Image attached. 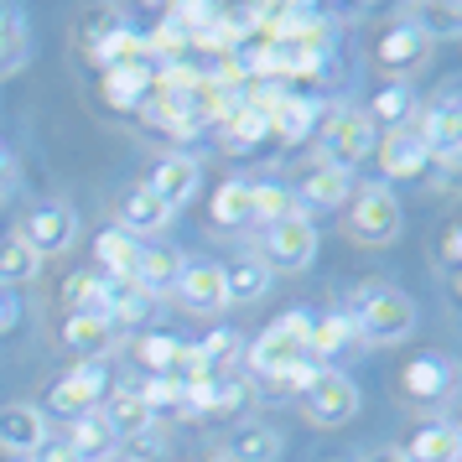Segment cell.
<instances>
[{
  "instance_id": "cell-39",
  "label": "cell",
  "mask_w": 462,
  "mask_h": 462,
  "mask_svg": "<svg viewBox=\"0 0 462 462\" xmlns=\"http://www.w3.org/2000/svg\"><path fill=\"white\" fill-rule=\"evenodd\" d=\"M192 348H198V358H203V364H208L213 374H218L224 364H234V358H239V333L218 328V333H208L203 343H192Z\"/></svg>"
},
{
  "instance_id": "cell-48",
  "label": "cell",
  "mask_w": 462,
  "mask_h": 462,
  "mask_svg": "<svg viewBox=\"0 0 462 462\" xmlns=\"http://www.w3.org/2000/svg\"><path fill=\"white\" fill-rule=\"evenodd\" d=\"M109 462H146V457H109Z\"/></svg>"
},
{
  "instance_id": "cell-27",
  "label": "cell",
  "mask_w": 462,
  "mask_h": 462,
  "mask_svg": "<svg viewBox=\"0 0 462 462\" xmlns=\"http://www.w3.org/2000/svg\"><path fill=\"white\" fill-rule=\"evenodd\" d=\"M115 431H109V420L99 411H88V416L73 420V431H68V447L79 452V462H109L115 457Z\"/></svg>"
},
{
  "instance_id": "cell-16",
  "label": "cell",
  "mask_w": 462,
  "mask_h": 462,
  "mask_svg": "<svg viewBox=\"0 0 462 462\" xmlns=\"http://www.w3.org/2000/svg\"><path fill=\"white\" fill-rule=\"evenodd\" d=\"M156 312V296L141 291L130 275H105V317L109 328L120 333V328H135V322H146Z\"/></svg>"
},
{
  "instance_id": "cell-4",
  "label": "cell",
  "mask_w": 462,
  "mask_h": 462,
  "mask_svg": "<svg viewBox=\"0 0 462 462\" xmlns=\"http://www.w3.org/2000/svg\"><path fill=\"white\" fill-rule=\"evenodd\" d=\"M400 229H405V208L390 188H358L354 208H348V234L358 245H395Z\"/></svg>"
},
{
  "instance_id": "cell-29",
  "label": "cell",
  "mask_w": 462,
  "mask_h": 462,
  "mask_svg": "<svg viewBox=\"0 0 462 462\" xmlns=\"http://www.w3.org/2000/svg\"><path fill=\"white\" fill-rule=\"evenodd\" d=\"M213 224H224V229H239V224H254V192L245 177H229L224 188L213 192V208H208Z\"/></svg>"
},
{
  "instance_id": "cell-19",
  "label": "cell",
  "mask_w": 462,
  "mask_h": 462,
  "mask_svg": "<svg viewBox=\"0 0 462 462\" xmlns=\"http://www.w3.org/2000/svg\"><path fill=\"white\" fill-rule=\"evenodd\" d=\"M182 265H188V260H182L177 250H167V245H141V254H135V271H130V281H135L141 291L162 296V291H171V286H177Z\"/></svg>"
},
{
  "instance_id": "cell-41",
  "label": "cell",
  "mask_w": 462,
  "mask_h": 462,
  "mask_svg": "<svg viewBox=\"0 0 462 462\" xmlns=\"http://www.w3.org/2000/svg\"><path fill=\"white\" fill-rule=\"evenodd\" d=\"M317 374V364L307 358V364H296V369H286V374H275V379H265V395L271 400H286L291 390H307V379Z\"/></svg>"
},
{
  "instance_id": "cell-6",
  "label": "cell",
  "mask_w": 462,
  "mask_h": 462,
  "mask_svg": "<svg viewBox=\"0 0 462 462\" xmlns=\"http://www.w3.org/2000/svg\"><path fill=\"white\" fill-rule=\"evenodd\" d=\"M105 395H109L105 364H79V369H68V374L47 390V411H52V416L79 420V416H88V411H99Z\"/></svg>"
},
{
  "instance_id": "cell-34",
  "label": "cell",
  "mask_w": 462,
  "mask_h": 462,
  "mask_svg": "<svg viewBox=\"0 0 462 462\" xmlns=\"http://www.w3.org/2000/svg\"><path fill=\"white\" fill-rule=\"evenodd\" d=\"M135 254H141V245H135L130 234H120V229H105L99 239H94V260L105 265L99 275H130L135 271Z\"/></svg>"
},
{
  "instance_id": "cell-12",
  "label": "cell",
  "mask_w": 462,
  "mask_h": 462,
  "mask_svg": "<svg viewBox=\"0 0 462 462\" xmlns=\"http://www.w3.org/2000/svg\"><path fill=\"white\" fill-rule=\"evenodd\" d=\"M42 441H47L42 405H26V400H16V405H0V447H5L11 457H32Z\"/></svg>"
},
{
  "instance_id": "cell-44",
  "label": "cell",
  "mask_w": 462,
  "mask_h": 462,
  "mask_svg": "<svg viewBox=\"0 0 462 462\" xmlns=\"http://www.w3.org/2000/svg\"><path fill=\"white\" fill-rule=\"evenodd\" d=\"M16 317H22V307H16V296H11L5 286H0V333H11V328H16Z\"/></svg>"
},
{
  "instance_id": "cell-46",
  "label": "cell",
  "mask_w": 462,
  "mask_h": 462,
  "mask_svg": "<svg viewBox=\"0 0 462 462\" xmlns=\"http://www.w3.org/2000/svg\"><path fill=\"white\" fill-rule=\"evenodd\" d=\"M11 188H16V162L0 151V192H11Z\"/></svg>"
},
{
  "instance_id": "cell-23",
  "label": "cell",
  "mask_w": 462,
  "mask_h": 462,
  "mask_svg": "<svg viewBox=\"0 0 462 462\" xmlns=\"http://www.w3.org/2000/svg\"><path fill=\"white\" fill-rule=\"evenodd\" d=\"M405 457L411 462H457L462 457V431L452 420H431V426H420L416 437H411Z\"/></svg>"
},
{
  "instance_id": "cell-8",
  "label": "cell",
  "mask_w": 462,
  "mask_h": 462,
  "mask_svg": "<svg viewBox=\"0 0 462 462\" xmlns=\"http://www.w3.org/2000/svg\"><path fill=\"white\" fill-rule=\"evenodd\" d=\"M317 260V224L312 218H301V213H291V218H281V224H271V234H265V265L271 271H307Z\"/></svg>"
},
{
  "instance_id": "cell-25",
  "label": "cell",
  "mask_w": 462,
  "mask_h": 462,
  "mask_svg": "<svg viewBox=\"0 0 462 462\" xmlns=\"http://www.w3.org/2000/svg\"><path fill=\"white\" fill-rule=\"evenodd\" d=\"M151 94V63H120L105 68V99L115 109H141Z\"/></svg>"
},
{
  "instance_id": "cell-3",
  "label": "cell",
  "mask_w": 462,
  "mask_h": 462,
  "mask_svg": "<svg viewBox=\"0 0 462 462\" xmlns=\"http://www.w3.org/2000/svg\"><path fill=\"white\" fill-rule=\"evenodd\" d=\"M374 146H379V130L364 109H333L328 115V125H322V167L354 171Z\"/></svg>"
},
{
  "instance_id": "cell-17",
  "label": "cell",
  "mask_w": 462,
  "mask_h": 462,
  "mask_svg": "<svg viewBox=\"0 0 462 462\" xmlns=\"http://www.w3.org/2000/svg\"><path fill=\"white\" fill-rule=\"evenodd\" d=\"M426 52H431V42H426L411 22L390 26V32L379 37V68H390V73H395V84L405 79V73H416V68L426 63Z\"/></svg>"
},
{
  "instance_id": "cell-36",
  "label": "cell",
  "mask_w": 462,
  "mask_h": 462,
  "mask_svg": "<svg viewBox=\"0 0 462 462\" xmlns=\"http://www.w3.org/2000/svg\"><path fill=\"white\" fill-rule=\"evenodd\" d=\"M135 390H141V400H146L151 405V416H182V411H188V400H182V384H177V379L171 374H151V384H135Z\"/></svg>"
},
{
  "instance_id": "cell-40",
  "label": "cell",
  "mask_w": 462,
  "mask_h": 462,
  "mask_svg": "<svg viewBox=\"0 0 462 462\" xmlns=\"http://www.w3.org/2000/svg\"><path fill=\"white\" fill-rule=\"evenodd\" d=\"M411 26H416L426 42H431V37H457V32H462V11H457V5H426V11H420V22H411Z\"/></svg>"
},
{
  "instance_id": "cell-30",
  "label": "cell",
  "mask_w": 462,
  "mask_h": 462,
  "mask_svg": "<svg viewBox=\"0 0 462 462\" xmlns=\"http://www.w3.org/2000/svg\"><path fill=\"white\" fill-rule=\"evenodd\" d=\"M354 343H358L354 317L333 312V317H322V322H312V333H307V358H333V354H343V348H354Z\"/></svg>"
},
{
  "instance_id": "cell-33",
  "label": "cell",
  "mask_w": 462,
  "mask_h": 462,
  "mask_svg": "<svg viewBox=\"0 0 462 462\" xmlns=\"http://www.w3.org/2000/svg\"><path fill=\"white\" fill-rule=\"evenodd\" d=\"M369 120H374V130H395V125H411L416 120V94H411V84H384L379 88L374 109H364Z\"/></svg>"
},
{
  "instance_id": "cell-2",
  "label": "cell",
  "mask_w": 462,
  "mask_h": 462,
  "mask_svg": "<svg viewBox=\"0 0 462 462\" xmlns=\"http://www.w3.org/2000/svg\"><path fill=\"white\" fill-rule=\"evenodd\" d=\"M307 333H312V317L286 312L281 322H271V328L245 348V364H250L260 379L286 374V369H296V364H307Z\"/></svg>"
},
{
  "instance_id": "cell-43",
  "label": "cell",
  "mask_w": 462,
  "mask_h": 462,
  "mask_svg": "<svg viewBox=\"0 0 462 462\" xmlns=\"http://www.w3.org/2000/svg\"><path fill=\"white\" fill-rule=\"evenodd\" d=\"M462 260V224H447L441 234V265H457Z\"/></svg>"
},
{
  "instance_id": "cell-5",
  "label": "cell",
  "mask_w": 462,
  "mask_h": 462,
  "mask_svg": "<svg viewBox=\"0 0 462 462\" xmlns=\"http://www.w3.org/2000/svg\"><path fill=\"white\" fill-rule=\"evenodd\" d=\"M301 411L317 426H348L358 416V384L343 369H317L301 390Z\"/></svg>"
},
{
  "instance_id": "cell-7",
  "label": "cell",
  "mask_w": 462,
  "mask_h": 462,
  "mask_svg": "<svg viewBox=\"0 0 462 462\" xmlns=\"http://www.w3.org/2000/svg\"><path fill=\"white\" fill-rule=\"evenodd\" d=\"M73 239H79V213L68 208V203H37V208L26 213L22 245L37 254V260L73 250Z\"/></svg>"
},
{
  "instance_id": "cell-47",
  "label": "cell",
  "mask_w": 462,
  "mask_h": 462,
  "mask_svg": "<svg viewBox=\"0 0 462 462\" xmlns=\"http://www.w3.org/2000/svg\"><path fill=\"white\" fill-rule=\"evenodd\" d=\"M192 462H224V457H218V452H203V457H192Z\"/></svg>"
},
{
  "instance_id": "cell-28",
  "label": "cell",
  "mask_w": 462,
  "mask_h": 462,
  "mask_svg": "<svg viewBox=\"0 0 462 462\" xmlns=\"http://www.w3.org/2000/svg\"><path fill=\"white\" fill-rule=\"evenodd\" d=\"M400 390L411 400H441L452 390V364L447 358H411L400 374Z\"/></svg>"
},
{
  "instance_id": "cell-42",
  "label": "cell",
  "mask_w": 462,
  "mask_h": 462,
  "mask_svg": "<svg viewBox=\"0 0 462 462\" xmlns=\"http://www.w3.org/2000/svg\"><path fill=\"white\" fill-rule=\"evenodd\" d=\"M32 457H37V462H79V452L68 447V437H58V441H42Z\"/></svg>"
},
{
  "instance_id": "cell-20",
  "label": "cell",
  "mask_w": 462,
  "mask_h": 462,
  "mask_svg": "<svg viewBox=\"0 0 462 462\" xmlns=\"http://www.w3.org/2000/svg\"><path fill=\"white\" fill-rule=\"evenodd\" d=\"M265 125H271V135L275 141H307L312 135V125H317V99H301L296 88H286V99L265 115Z\"/></svg>"
},
{
  "instance_id": "cell-26",
  "label": "cell",
  "mask_w": 462,
  "mask_h": 462,
  "mask_svg": "<svg viewBox=\"0 0 462 462\" xmlns=\"http://www.w3.org/2000/svg\"><path fill=\"white\" fill-rule=\"evenodd\" d=\"M88 58L105 63V68L146 63V42H141V32H130V26H105L99 37H88Z\"/></svg>"
},
{
  "instance_id": "cell-45",
  "label": "cell",
  "mask_w": 462,
  "mask_h": 462,
  "mask_svg": "<svg viewBox=\"0 0 462 462\" xmlns=\"http://www.w3.org/2000/svg\"><path fill=\"white\" fill-rule=\"evenodd\" d=\"M364 462H411V457H405V447H374Z\"/></svg>"
},
{
  "instance_id": "cell-13",
  "label": "cell",
  "mask_w": 462,
  "mask_h": 462,
  "mask_svg": "<svg viewBox=\"0 0 462 462\" xmlns=\"http://www.w3.org/2000/svg\"><path fill=\"white\" fill-rule=\"evenodd\" d=\"M177 296H182V307L198 312V317L229 307V301H224V265H213V260H192V265H182V275H177Z\"/></svg>"
},
{
  "instance_id": "cell-21",
  "label": "cell",
  "mask_w": 462,
  "mask_h": 462,
  "mask_svg": "<svg viewBox=\"0 0 462 462\" xmlns=\"http://www.w3.org/2000/svg\"><path fill=\"white\" fill-rule=\"evenodd\" d=\"M265 291H271V265H265V260L245 254V260L224 265V301H234V307H250V301H260Z\"/></svg>"
},
{
  "instance_id": "cell-35",
  "label": "cell",
  "mask_w": 462,
  "mask_h": 462,
  "mask_svg": "<svg viewBox=\"0 0 462 462\" xmlns=\"http://www.w3.org/2000/svg\"><path fill=\"white\" fill-rule=\"evenodd\" d=\"M250 192H254V224H281V218L296 213L291 192L281 188V182H250Z\"/></svg>"
},
{
  "instance_id": "cell-15",
  "label": "cell",
  "mask_w": 462,
  "mask_h": 462,
  "mask_svg": "<svg viewBox=\"0 0 462 462\" xmlns=\"http://www.w3.org/2000/svg\"><path fill=\"white\" fill-rule=\"evenodd\" d=\"M99 416L109 420V431H115V437H130V441H141L146 431H156V416H151V405L141 400V390H135V384H125V390H109L105 405H99Z\"/></svg>"
},
{
  "instance_id": "cell-37",
  "label": "cell",
  "mask_w": 462,
  "mask_h": 462,
  "mask_svg": "<svg viewBox=\"0 0 462 462\" xmlns=\"http://www.w3.org/2000/svg\"><path fill=\"white\" fill-rule=\"evenodd\" d=\"M141 364H146L151 374H171V364L182 358V337H171V333H151V337H141Z\"/></svg>"
},
{
  "instance_id": "cell-32",
  "label": "cell",
  "mask_w": 462,
  "mask_h": 462,
  "mask_svg": "<svg viewBox=\"0 0 462 462\" xmlns=\"http://www.w3.org/2000/svg\"><path fill=\"white\" fill-rule=\"evenodd\" d=\"M218 135H224V151H234V156H239V151H254V146H260V141L271 135V125H265V115H260V109L239 105L229 120L218 125Z\"/></svg>"
},
{
  "instance_id": "cell-14",
  "label": "cell",
  "mask_w": 462,
  "mask_h": 462,
  "mask_svg": "<svg viewBox=\"0 0 462 462\" xmlns=\"http://www.w3.org/2000/svg\"><path fill=\"white\" fill-rule=\"evenodd\" d=\"M354 198V171H337V167H317L307 182H301V192H296L291 203L296 213L307 218V213H328V208H343Z\"/></svg>"
},
{
  "instance_id": "cell-1",
  "label": "cell",
  "mask_w": 462,
  "mask_h": 462,
  "mask_svg": "<svg viewBox=\"0 0 462 462\" xmlns=\"http://www.w3.org/2000/svg\"><path fill=\"white\" fill-rule=\"evenodd\" d=\"M354 333L364 337V343H379V348H390V343H411L416 337V301L400 291V286H384V281H374V286H358L354 296Z\"/></svg>"
},
{
  "instance_id": "cell-31",
  "label": "cell",
  "mask_w": 462,
  "mask_h": 462,
  "mask_svg": "<svg viewBox=\"0 0 462 462\" xmlns=\"http://www.w3.org/2000/svg\"><path fill=\"white\" fill-rule=\"evenodd\" d=\"M32 58V32H26L22 11H0V79L5 73H22Z\"/></svg>"
},
{
  "instance_id": "cell-11",
  "label": "cell",
  "mask_w": 462,
  "mask_h": 462,
  "mask_svg": "<svg viewBox=\"0 0 462 462\" xmlns=\"http://www.w3.org/2000/svg\"><path fill=\"white\" fill-rule=\"evenodd\" d=\"M379 167L384 177H420V171L431 167V156H426V141H420V115L411 125H395L379 135Z\"/></svg>"
},
{
  "instance_id": "cell-24",
  "label": "cell",
  "mask_w": 462,
  "mask_h": 462,
  "mask_svg": "<svg viewBox=\"0 0 462 462\" xmlns=\"http://www.w3.org/2000/svg\"><path fill=\"white\" fill-rule=\"evenodd\" d=\"M63 343L73 354H84V364H99L115 348V328L105 317H63Z\"/></svg>"
},
{
  "instance_id": "cell-9",
  "label": "cell",
  "mask_w": 462,
  "mask_h": 462,
  "mask_svg": "<svg viewBox=\"0 0 462 462\" xmlns=\"http://www.w3.org/2000/svg\"><path fill=\"white\" fill-rule=\"evenodd\" d=\"M420 141H426V156H431L447 177L457 171V162H462V115H457L452 99H441L431 115H420Z\"/></svg>"
},
{
  "instance_id": "cell-38",
  "label": "cell",
  "mask_w": 462,
  "mask_h": 462,
  "mask_svg": "<svg viewBox=\"0 0 462 462\" xmlns=\"http://www.w3.org/2000/svg\"><path fill=\"white\" fill-rule=\"evenodd\" d=\"M37 265H42V260L26 250L22 239H5V250H0V286H22V281H32Z\"/></svg>"
},
{
  "instance_id": "cell-10",
  "label": "cell",
  "mask_w": 462,
  "mask_h": 462,
  "mask_svg": "<svg viewBox=\"0 0 462 462\" xmlns=\"http://www.w3.org/2000/svg\"><path fill=\"white\" fill-rule=\"evenodd\" d=\"M198 182H203V167H198L192 156H162V162L151 167L146 192H151V198H156L167 213H177V208H188V203H192Z\"/></svg>"
},
{
  "instance_id": "cell-18",
  "label": "cell",
  "mask_w": 462,
  "mask_h": 462,
  "mask_svg": "<svg viewBox=\"0 0 462 462\" xmlns=\"http://www.w3.org/2000/svg\"><path fill=\"white\" fill-rule=\"evenodd\" d=\"M218 457L224 462H281V431L260 426V420H239Z\"/></svg>"
},
{
  "instance_id": "cell-22",
  "label": "cell",
  "mask_w": 462,
  "mask_h": 462,
  "mask_svg": "<svg viewBox=\"0 0 462 462\" xmlns=\"http://www.w3.org/2000/svg\"><path fill=\"white\" fill-rule=\"evenodd\" d=\"M171 224V213L151 198L146 188H135V192H125V203H120V234H130L135 245L146 239V234H162Z\"/></svg>"
}]
</instances>
